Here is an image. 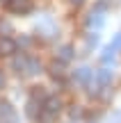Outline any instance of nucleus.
I'll return each instance as SVG.
<instances>
[{
	"label": "nucleus",
	"mask_w": 121,
	"mask_h": 123,
	"mask_svg": "<svg viewBox=\"0 0 121 123\" xmlns=\"http://www.w3.org/2000/svg\"><path fill=\"white\" fill-rule=\"evenodd\" d=\"M5 5H7L14 14H27V12H32V0H7Z\"/></svg>",
	"instance_id": "nucleus-1"
},
{
	"label": "nucleus",
	"mask_w": 121,
	"mask_h": 123,
	"mask_svg": "<svg viewBox=\"0 0 121 123\" xmlns=\"http://www.w3.org/2000/svg\"><path fill=\"white\" fill-rule=\"evenodd\" d=\"M41 112H44V103H39V100H34V98H30V100H27V105H25L27 119L39 121V114H41Z\"/></svg>",
	"instance_id": "nucleus-2"
},
{
	"label": "nucleus",
	"mask_w": 121,
	"mask_h": 123,
	"mask_svg": "<svg viewBox=\"0 0 121 123\" xmlns=\"http://www.w3.org/2000/svg\"><path fill=\"white\" fill-rule=\"evenodd\" d=\"M103 9H98V7H94L89 12V16H87V21H85V25L87 27H96V30H98V27H103V23H105V18H103Z\"/></svg>",
	"instance_id": "nucleus-3"
},
{
	"label": "nucleus",
	"mask_w": 121,
	"mask_h": 123,
	"mask_svg": "<svg viewBox=\"0 0 121 123\" xmlns=\"http://www.w3.org/2000/svg\"><path fill=\"white\" fill-rule=\"evenodd\" d=\"M91 80H94V71H91V68L82 66V68L76 71V82H78V84H82V87H89Z\"/></svg>",
	"instance_id": "nucleus-4"
},
{
	"label": "nucleus",
	"mask_w": 121,
	"mask_h": 123,
	"mask_svg": "<svg viewBox=\"0 0 121 123\" xmlns=\"http://www.w3.org/2000/svg\"><path fill=\"white\" fill-rule=\"evenodd\" d=\"M18 48V43L14 39H9V37H0V53L2 55H14Z\"/></svg>",
	"instance_id": "nucleus-5"
},
{
	"label": "nucleus",
	"mask_w": 121,
	"mask_h": 123,
	"mask_svg": "<svg viewBox=\"0 0 121 123\" xmlns=\"http://www.w3.org/2000/svg\"><path fill=\"white\" fill-rule=\"evenodd\" d=\"M44 110L50 112V114H59V110H62V100H59L57 96H48L44 103Z\"/></svg>",
	"instance_id": "nucleus-6"
},
{
	"label": "nucleus",
	"mask_w": 121,
	"mask_h": 123,
	"mask_svg": "<svg viewBox=\"0 0 121 123\" xmlns=\"http://www.w3.org/2000/svg\"><path fill=\"white\" fill-rule=\"evenodd\" d=\"M16 119V112H14V107L9 105V103H0V121H14Z\"/></svg>",
	"instance_id": "nucleus-7"
},
{
	"label": "nucleus",
	"mask_w": 121,
	"mask_h": 123,
	"mask_svg": "<svg viewBox=\"0 0 121 123\" xmlns=\"http://www.w3.org/2000/svg\"><path fill=\"white\" fill-rule=\"evenodd\" d=\"M27 59H30V57H25V55H14V59H12V68L16 71V73H25V68H27Z\"/></svg>",
	"instance_id": "nucleus-8"
},
{
	"label": "nucleus",
	"mask_w": 121,
	"mask_h": 123,
	"mask_svg": "<svg viewBox=\"0 0 121 123\" xmlns=\"http://www.w3.org/2000/svg\"><path fill=\"white\" fill-rule=\"evenodd\" d=\"M112 78H114V75H112L110 68H101L98 73H96V82H98L101 87H108V84L112 82Z\"/></svg>",
	"instance_id": "nucleus-9"
},
{
	"label": "nucleus",
	"mask_w": 121,
	"mask_h": 123,
	"mask_svg": "<svg viewBox=\"0 0 121 123\" xmlns=\"http://www.w3.org/2000/svg\"><path fill=\"white\" fill-rule=\"evenodd\" d=\"M73 55H76V53H73V46H62V48H59L57 50V59L59 62H64V64H66V62H71L73 59Z\"/></svg>",
	"instance_id": "nucleus-10"
},
{
	"label": "nucleus",
	"mask_w": 121,
	"mask_h": 123,
	"mask_svg": "<svg viewBox=\"0 0 121 123\" xmlns=\"http://www.w3.org/2000/svg\"><path fill=\"white\" fill-rule=\"evenodd\" d=\"M37 30H39V32H46V37H53L55 32H57V27L53 25V21H50V18H46V21H41L39 25H37Z\"/></svg>",
	"instance_id": "nucleus-11"
},
{
	"label": "nucleus",
	"mask_w": 121,
	"mask_h": 123,
	"mask_svg": "<svg viewBox=\"0 0 121 123\" xmlns=\"http://www.w3.org/2000/svg\"><path fill=\"white\" fill-rule=\"evenodd\" d=\"M50 75H53L55 80H62V78H64V62L55 59L53 66H50Z\"/></svg>",
	"instance_id": "nucleus-12"
},
{
	"label": "nucleus",
	"mask_w": 121,
	"mask_h": 123,
	"mask_svg": "<svg viewBox=\"0 0 121 123\" xmlns=\"http://www.w3.org/2000/svg\"><path fill=\"white\" fill-rule=\"evenodd\" d=\"M37 73H41V62H39V59H34V57H30V59H27L25 75H37Z\"/></svg>",
	"instance_id": "nucleus-13"
},
{
	"label": "nucleus",
	"mask_w": 121,
	"mask_h": 123,
	"mask_svg": "<svg viewBox=\"0 0 121 123\" xmlns=\"http://www.w3.org/2000/svg\"><path fill=\"white\" fill-rule=\"evenodd\" d=\"M30 98H34V100H39V103H46V89L44 87H32V91H30Z\"/></svg>",
	"instance_id": "nucleus-14"
},
{
	"label": "nucleus",
	"mask_w": 121,
	"mask_h": 123,
	"mask_svg": "<svg viewBox=\"0 0 121 123\" xmlns=\"http://www.w3.org/2000/svg\"><path fill=\"white\" fill-rule=\"evenodd\" d=\"M114 53H117V50H114L112 46H108V48L103 50V55H101V62H103V64H110V62L114 59Z\"/></svg>",
	"instance_id": "nucleus-15"
},
{
	"label": "nucleus",
	"mask_w": 121,
	"mask_h": 123,
	"mask_svg": "<svg viewBox=\"0 0 121 123\" xmlns=\"http://www.w3.org/2000/svg\"><path fill=\"white\" fill-rule=\"evenodd\" d=\"M55 119H57V114H50V112H41L39 114V123H55Z\"/></svg>",
	"instance_id": "nucleus-16"
},
{
	"label": "nucleus",
	"mask_w": 121,
	"mask_h": 123,
	"mask_svg": "<svg viewBox=\"0 0 121 123\" xmlns=\"http://www.w3.org/2000/svg\"><path fill=\"white\" fill-rule=\"evenodd\" d=\"M9 34V32H12V25H9V21H0V34Z\"/></svg>",
	"instance_id": "nucleus-17"
},
{
	"label": "nucleus",
	"mask_w": 121,
	"mask_h": 123,
	"mask_svg": "<svg viewBox=\"0 0 121 123\" xmlns=\"http://www.w3.org/2000/svg\"><path fill=\"white\" fill-rule=\"evenodd\" d=\"M112 48H114V50H119V48H121V32H119L117 37H114V41H112Z\"/></svg>",
	"instance_id": "nucleus-18"
},
{
	"label": "nucleus",
	"mask_w": 121,
	"mask_h": 123,
	"mask_svg": "<svg viewBox=\"0 0 121 123\" xmlns=\"http://www.w3.org/2000/svg\"><path fill=\"white\" fill-rule=\"evenodd\" d=\"M96 43H98V37H96V34H89V37H87V46H96Z\"/></svg>",
	"instance_id": "nucleus-19"
},
{
	"label": "nucleus",
	"mask_w": 121,
	"mask_h": 123,
	"mask_svg": "<svg viewBox=\"0 0 121 123\" xmlns=\"http://www.w3.org/2000/svg\"><path fill=\"white\" fill-rule=\"evenodd\" d=\"M71 116H73V119H76V116H82V110H80V107H73V110H71Z\"/></svg>",
	"instance_id": "nucleus-20"
},
{
	"label": "nucleus",
	"mask_w": 121,
	"mask_h": 123,
	"mask_svg": "<svg viewBox=\"0 0 121 123\" xmlns=\"http://www.w3.org/2000/svg\"><path fill=\"white\" fill-rule=\"evenodd\" d=\"M18 46H30V37H23V39L18 41Z\"/></svg>",
	"instance_id": "nucleus-21"
},
{
	"label": "nucleus",
	"mask_w": 121,
	"mask_h": 123,
	"mask_svg": "<svg viewBox=\"0 0 121 123\" xmlns=\"http://www.w3.org/2000/svg\"><path fill=\"white\" fill-rule=\"evenodd\" d=\"M5 87V75H2V71H0V89Z\"/></svg>",
	"instance_id": "nucleus-22"
},
{
	"label": "nucleus",
	"mask_w": 121,
	"mask_h": 123,
	"mask_svg": "<svg viewBox=\"0 0 121 123\" xmlns=\"http://www.w3.org/2000/svg\"><path fill=\"white\" fill-rule=\"evenodd\" d=\"M82 2H85V0H71V5H76V7H80Z\"/></svg>",
	"instance_id": "nucleus-23"
},
{
	"label": "nucleus",
	"mask_w": 121,
	"mask_h": 123,
	"mask_svg": "<svg viewBox=\"0 0 121 123\" xmlns=\"http://www.w3.org/2000/svg\"><path fill=\"white\" fill-rule=\"evenodd\" d=\"M0 2H7V0H0Z\"/></svg>",
	"instance_id": "nucleus-24"
},
{
	"label": "nucleus",
	"mask_w": 121,
	"mask_h": 123,
	"mask_svg": "<svg viewBox=\"0 0 121 123\" xmlns=\"http://www.w3.org/2000/svg\"><path fill=\"white\" fill-rule=\"evenodd\" d=\"M103 2H108V0H103Z\"/></svg>",
	"instance_id": "nucleus-25"
}]
</instances>
